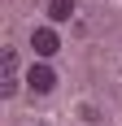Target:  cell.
<instances>
[{"label": "cell", "mask_w": 122, "mask_h": 126, "mask_svg": "<svg viewBox=\"0 0 122 126\" xmlns=\"http://www.w3.org/2000/svg\"><path fill=\"white\" fill-rule=\"evenodd\" d=\"M26 83H31V91H35V96H48V91L57 87V74H52L48 65H31V74H26Z\"/></svg>", "instance_id": "6da1fadb"}, {"label": "cell", "mask_w": 122, "mask_h": 126, "mask_svg": "<svg viewBox=\"0 0 122 126\" xmlns=\"http://www.w3.org/2000/svg\"><path fill=\"white\" fill-rule=\"evenodd\" d=\"M31 48H35V57H52V52L61 48V39H57L52 26H39L35 35H31Z\"/></svg>", "instance_id": "7a4b0ae2"}, {"label": "cell", "mask_w": 122, "mask_h": 126, "mask_svg": "<svg viewBox=\"0 0 122 126\" xmlns=\"http://www.w3.org/2000/svg\"><path fill=\"white\" fill-rule=\"evenodd\" d=\"M48 17L52 22H70L74 17V0H48Z\"/></svg>", "instance_id": "3957f363"}, {"label": "cell", "mask_w": 122, "mask_h": 126, "mask_svg": "<svg viewBox=\"0 0 122 126\" xmlns=\"http://www.w3.org/2000/svg\"><path fill=\"white\" fill-rule=\"evenodd\" d=\"M13 91H18V74H4L0 78V96H13Z\"/></svg>", "instance_id": "277c9868"}]
</instances>
